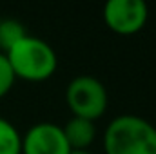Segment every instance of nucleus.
<instances>
[{"label":"nucleus","instance_id":"1a4fd4ad","mask_svg":"<svg viewBox=\"0 0 156 154\" xmlns=\"http://www.w3.org/2000/svg\"><path fill=\"white\" fill-rule=\"evenodd\" d=\"M15 80H16V78H15L11 67H9V62H7L5 54L0 53V98H4V96L11 91Z\"/></svg>","mask_w":156,"mask_h":154},{"label":"nucleus","instance_id":"f03ea898","mask_svg":"<svg viewBox=\"0 0 156 154\" xmlns=\"http://www.w3.org/2000/svg\"><path fill=\"white\" fill-rule=\"evenodd\" d=\"M5 58L15 78H22L26 82H44L55 75L58 65L53 47L42 38L29 35L16 42L5 53Z\"/></svg>","mask_w":156,"mask_h":154},{"label":"nucleus","instance_id":"f257e3e1","mask_svg":"<svg viewBox=\"0 0 156 154\" xmlns=\"http://www.w3.org/2000/svg\"><path fill=\"white\" fill-rule=\"evenodd\" d=\"M105 154H156V127L136 114L111 120L104 132Z\"/></svg>","mask_w":156,"mask_h":154},{"label":"nucleus","instance_id":"7ed1b4c3","mask_svg":"<svg viewBox=\"0 0 156 154\" xmlns=\"http://www.w3.org/2000/svg\"><path fill=\"white\" fill-rule=\"evenodd\" d=\"M66 102L76 118L96 121L105 114L109 105L107 89L94 76L82 75L73 78L66 89Z\"/></svg>","mask_w":156,"mask_h":154},{"label":"nucleus","instance_id":"39448f33","mask_svg":"<svg viewBox=\"0 0 156 154\" xmlns=\"http://www.w3.org/2000/svg\"><path fill=\"white\" fill-rule=\"evenodd\" d=\"M69 143L56 123L42 121L22 136V154H69Z\"/></svg>","mask_w":156,"mask_h":154},{"label":"nucleus","instance_id":"9b49d317","mask_svg":"<svg viewBox=\"0 0 156 154\" xmlns=\"http://www.w3.org/2000/svg\"><path fill=\"white\" fill-rule=\"evenodd\" d=\"M0 20H2V18H0Z\"/></svg>","mask_w":156,"mask_h":154},{"label":"nucleus","instance_id":"6e6552de","mask_svg":"<svg viewBox=\"0 0 156 154\" xmlns=\"http://www.w3.org/2000/svg\"><path fill=\"white\" fill-rule=\"evenodd\" d=\"M0 154H22V136L16 127L0 116Z\"/></svg>","mask_w":156,"mask_h":154},{"label":"nucleus","instance_id":"20e7f679","mask_svg":"<svg viewBox=\"0 0 156 154\" xmlns=\"http://www.w3.org/2000/svg\"><path fill=\"white\" fill-rule=\"evenodd\" d=\"M149 18V9L144 0H109L104 5L105 26L122 37L136 35L144 29Z\"/></svg>","mask_w":156,"mask_h":154},{"label":"nucleus","instance_id":"9d476101","mask_svg":"<svg viewBox=\"0 0 156 154\" xmlns=\"http://www.w3.org/2000/svg\"><path fill=\"white\" fill-rule=\"evenodd\" d=\"M69 154H93V152H89V151H71Z\"/></svg>","mask_w":156,"mask_h":154},{"label":"nucleus","instance_id":"423d86ee","mask_svg":"<svg viewBox=\"0 0 156 154\" xmlns=\"http://www.w3.org/2000/svg\"><path fill=\"white\" fill-rule=\"evenodd\" d=\"M62 131H64V136H66L71 151H89L91 143L96 138L94 121L76 118V116H73L66 123V127H62Z\"/></svg>","mask_w":156,"mask_h":154},{"label":"nucleus","instance_id":"0eeeda50","mask_svg":"<svg viewBox=\"0 0 156 154\" xmlns=\"http://www.w3.org/2000/svg\"><path fill=\"white\" fill-rule=\"evenodd\" d=\"M27 37L24 26L15 20V18H5V20H0V53L5 54L16 42Z\"/></svg>","mask_w":156,"mask_h":154}]
</instances>
